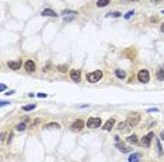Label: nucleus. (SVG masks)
<instances>
[{
  "instance_id": "7ed1b4c3",
  "label": "nucleus",
  "mask_w": 164,
  "mask_h": 162,
  "mask_svg": "<svg viewBox=\"0 0 164 162\" xmlns=\"http://www.w3.org/2000/svg\"><path fill=\"white\" fill-rule=\"evenodd\" d=\"M86 124L88 129H97L100 126H103V120H101V118H88Z\"/></svg>"
},
{
  "instance_id": "ea45409f",
  "label": "nucleus",
  "mask_w": 164,
  "mask_h": 162,
  "mask_svg": "<svg viewBox=\"0 0 164 162\" xmlns=\"http://www.w3.org/2000/svg\"><path fill=\"white\" fill-rule=\"evenodd\" d=\"M128 2H138V0H128Z\"/></svg>"
},
{
  "instance_id": "72a5a7b5",
  "label": "nucleus",
  "mask_w": 164,
  "mask_h": 162,
  "mask_svg": "<svg viewBox=\"0 0 164 162\" xmlns=\"http://www.w3.org/2000/svg\"><path fill=\"white\" fill-rule=\"evenodd\" d=\"M6 88H7V87H6L4 84H0V91H4Z\"/></svg>"
},
{
  "instance_id": "20e7f679",
  "label": "nucleus",
  "mask_w": 164,
  "mask_h": 162,
  "mask_svg": "<svg viewBox=\"0 0 164 162\" xmlns=\"http://www.w3.org/2000/svg\"><path fill=\"white\" fill-rule=\"evenodd\" d=\"M138 80L140 82H143V84H147L149 81H150V73H149V70H146V69L140 70L139 73H138Z\"/></svg>"
},
{
  "instance_id": "9b49d317",
  "label": "nucleus",
  "mask_w": 164,
  "mask_h": 162,
  "mask_svg": "<svg viewBox=\"0 0 164 162\" xmlns=\"http://www.w3.org/2000/svg\"><path fill=\"white\" fill-rule=\"evenodd\" d=\"M132 127L129 124H128V122H121L118 124V130L119 131H129Z\"/></svg>"
},
{
  "instance_id": "aec40b11",
  "label": "nucleus",
  "mask_w": 164,
  "mask_h": 162,
  "mask_svg": "<svg viewBox=\"0 0 164 162\" xmlns=\"http://www.w3.org/2000/svg\"><path fill=\"white\" fill-rule=\"evenodd\" d=\"M156 146H157V154H159V157H161L163 155V147H161V142L159 138H156Z\"/></svg>"
},
{
  "instance_id": "7c9ffc66",
  "label": "nucleus",
  "mask_w": 164,
  "mask_h": 162,
  "mask_svg": "<svg viewBox=\"0 0 164 162\" xmlns=\"http://www.w3.org/2000/svg\"><path fill=\"white\" fill-rule=\"evenodd\" d=\"M74 17H76V16H74ZM74 17H65L63 20H65V21H72V20H73V18H74Z\"/></svg>"
},
{
  "instance_id": "f3484780",
  "label": "nucleus",
  "mask_w": 164,
  "mask_h": 162,
  "mask_svg": "<svg viewBox=\"0 0 164 162\" xmlns=\"http://www.w3.org/2000/svg\"><path fill=\"white\" fill-rule=\"evenodd\" d=\"M156 77H157V80H159V81H164V64L161 66L159 70H157Z\"/></svg>"
},
{
  "instance_id": "f8f14e48",
  "label": "nucleus",
  "mask_w": 164,
  "mask_h": 162,
  "mask_svg": "<svg viewBox=\"0 0 164 162\" xmlns=\"http://www.w3.org/2000/svg\"><path fill=\"white\" fill-rule=\"evenodd\" d=\"M115 76L119 78V80H125L126 78V71L121 69H115Z\"/></svg>"
},
{
  "instance_id": "39448f33",
  "label": "nucleus",
  "mask_w": 164,
  "mask_h": 162,
  "mask_svg": "<svg viewBox=\"0 0 164 162\" xmlns=\"http://www.w3.org/2000/svg\"><path fill=\"white\" fill-rule=\"evenodd\" d=\"M83 127H84V122H83L82 119H77V120H74L73 123H72V126H70V129L73 130V131H80Z\"/></svg>"
},
{
  "instance_id": "4c0bfd02",
  "label": "nucleus",
  "mask_w": 164,
  "mask_h": 162,
  "mask_svg": "<svg viewBox=\"0 0 164 162\" xmlns=\"http://www.w3.org/2000/svg\"><path fill=\"white\" fill-rule=\"evenodd\" d=\"M29 120V118H28V116H25V118H24V120H23V122H25V123H27V122H28Z\"/></svg>"
},
{
  "instance_id": "c85d7f7f",
  "label": "nucleus",
  "mask_w": 164,
  "mask_h": 162,
  "mask_svg": "<svg viewBox=\"0 0 164 162\" xmlns=\"http://www.w3.org/2000/svg\"><path fill=\"white\" fill-rule=\"evenodd\" d=\"M10 102H7V101H2L0 102V106H6V105H8Z\"/></svg>"
},
{
  "instance_id": "9d476101",
  "label": "nucleus",
  "mask_w": 164,
  "mask_h": 162,
  "mask_svg": "<svg viewBox=\"0 0 164 162\" xmlns=\"http://www.w3.org/2000/svg\"><path fill=\"white\" fill-rule=\"evenodd\" d=\"M115 126V119L114 118H111V119H108L105 123H104V126H103V130L104 131H110L112 127Z\"/></svg>"
},
{
  "instance_id": "ddd939ff",
  "label": "nucleus",
  "mask_w": 164,
  "mask_h": 162,
  "mask_svg": "<svg viewBox=\"0 0 164 162\" xmlns=\"http://www.w3.org/2000/svg\"><path fill=\"white\" fill-rule=\"evenodd\" d=\"M140 157H142V155H140L139 152H133V154L129 155L128 161H129V162H139L140 161Z\"/></svg>"
},
{
  "instance_id": "412c9836",
  "label": "nucleus",
  "mask_w": 164,
  "mask_h": 162,
  "mask_svg": "<svg viewBox=\"0 0 164 162\" xmlns=\"http://www.w3.org/2000/svg\"><path fill=\"white\" fill-rule=\"evenodd\" d=\"M62 14H63V16H77V14H79V13L77 11H74V10H63V11H62Z\"/></svg>"
},
{
  "instance_id": "f704fd0d",
  "label": "nucleus",
  "mask_w": 164,
  "mask_h": 162,
  "mask_svg": "<svg viewBox=\"0 0 164 162\" xmlns=\"http://www.w3.org/2000/svg\"><path fill=\"white\" fill-rule=\"evenodd\" d=\"M39 122H41V120H39V119H35V120H34V123H32V124L35 126V124H38V123H39Z\"/></svg>"
},
{
  "instance_id": "bb28decb",
  "label": "nucleus",
  "mask_w": 164,
  "mask_h": 162,
  "mask_svg": "<svg viewBox=\"0 0 164 162\" xmlns=\"http://www.w3.org/2000/svg\"><path fill=\"white\" fill-rule=\"evenodd\" d=\"M13 137H14V136H13V133H10V134H8V138H7V142H8V144H10V142H11Z\"/></svg>"
},
{
  "instance_id": "6ab92c4d",
  "label": "nucleus",
  "mask_w": 164,
  "mask_h": 162,
  "mask_svg": "<svg viewBox=\"0 0 164 162\" xmlns=\"http://www.w3.org/2000/svg\"><path fill=\"white\" fill-rule=\"evenodd\" d=\"M110 3H111V0H97L95 6H97V7H105V6H108Z\"/></svg>"
},
{
  "instance_id": "dca6fc26",
  "label": "nucleus",
  "mask_w": 164,
  "mask_h": 162,
  "mask_svg": "<svg viewBox=\"0 0 164 162\" xmlns=\"http://www.w3.org/2000/svg\"><path fill=\"white\" fill-rule=\"evenodd\" d=\"M126 141L129 142V144H138V142H139V138H138L136 134H131V136L126 138Z\"/></svg>"
},
{
  "instance_id": "1a4fd4ad",
  "label": "nucleus",
  "mask_w": 164,
  "mask_h": 162,
  "mask_svg": "<svg viewBox=\"0 0 164 162\" xmlns=\"http://www.w3.org/2000/svg\"><path fill=\"white\" fill-rule=\"evenodd\" d=\"M153 137H154V133H149V134H146V136H144V137L142 138V144H143L144 147H150Z\"/></svg>"
},
{
  "instance_id": "a211bd4d",
  "label": "nucleus",
  "mask_w": 164,
  "mask_h": 162,
  "mask_svg": "<svg viewBox=\"0 0 164 162\" xmlns=\"http://www.w3.org/2000/svg\"><path fill=\"white\" fill-rule=\"evenodd\" d=\"M45 129H60V124L59 123H56V122H51V123H48L46 126H44Z\"/></svg>"
},
{
  "instance_id": "2eb2a0df",
  "label": "nucleus",
  "mask_w": 164,
  "mask_h": 162,
  "mask_svg": "<svg viewBox=\"0 0 164 162\" xmlns=\"http://www.w3.org/2000/svg\"><path fill=\"white\" fill-rule=\"evenodd\" d=\"M116 147H118V150L122 151V152H131V151H132V148H129V147H125L122 142H119V141H116Z\"/></svg>"
},
{
  "instance_id": "f257e3e1",
  "label": "nucleus",
  "mask_w": 164,
  "mask_h": 162,
  "mask_svg": "<svg viewBox=\"0 0 164 162\" xmlns=\"http://www.w3.org/2000/svg\"><path fill=\"white\" fill-rule=\"evenodd\" d=\"M101 78H103V71H101V70H94V71H91V73H87V76H86V80L88 81L90 84L98 82Z\"/></svg>"
},
{
  "instance_id": "4468645a",
  "label": "nucleus",
  "mask_w": 164,
  "mask_h": 162,
  "mask_svg": "<svg viewBox=\"0 0 164 162\" xmlns=\"http://www.w3.org/2000/svg\"><path fill=\"white\" fill-rule=\"evenodd\" d=\"M41 16H44V17H56L57 14L54 11V10H51V8H45V10L41 13Z\"/></svg>"
},
{
  "instance_id": "4be33fe9",
  "label": "nucleus",
  "mask_w": 164,
  "mask_h": 162,
  "mask_svg": "<svg viewBox=\"0 0 164 162\" xmlns=\"http://www.w3.org/2000/svg\"><path fill=\"white\" fill-rule=\"evenodd\" d=\"M25 127H27L25 122H21V123H18V124L16 126V130H17V131H24Z\"/></svg>"
},
{
  "instance_id": "2f4dec72",
  "label": "nucleus",
  "mask_w": 164,
  "mask_h": 162,
  "mask_svg": "<svg viewBox=\"0 0 164 162\" xmlns=\"http://www.w3.org/2000/svg\"><path fill=\"white\" fill-rule=\"evenodd\" d=\"M14 92H16L14 89H10V91H7V92H6V95H13Z\"/></svg>"
},
{
  "instance_id": "0eeeda50",
  "label": "nucleus",
  "mask_w": 164,
  "mask_h": 162,
  "mask_svg": "<svg viewBox=\"0 0 164 162\" xmlns=\"http://www.w3.org/2000/svg\"><path fill=\"white\" fill-rule=\"evenodd\" d=\"M70 78L74 82H79L82 80V71L80 70H70Z\"/></svg>"
},
{
  "instance_id": "473e14b6",
  "label": "nucleus",
  "mask_w": 164,
  "mask_h": 162,
  "mask_svg": "<svg viewBox=\"0 0 164 162\" xmlns=\"http://www.w3.org/2000/svg\"><path fill=\"white\" fill-rule=\"evenodd\" d=\"M150 21H152V22H157V21H159V18H157V17H152V18H150Z\"/></svg>"
},
{
  "instance_id": "393cba45",
  "label": "nucleus",
  "mask_w": 164,
  "mask_h": 162,
  "mask_svg": "<svg viewBox=\"0 0 164 162\" xmlns=\"http://www.w3.org/2000/svg\"><path fill=\"white\" fill-rule=\"evenodd\" d=\"M122 16V13H119V11H112V13H108V14H105V17H121Z\"/></svg>"
},
{
  "instance_id": "5701e85b",
  "label": "nucleus",
  "mask_w": 164,
  "mask_h": 162,
  "mask_svg": "<svg viewBox=\"0 0 164 162\" xmlns=\"http://www.w3.org/2000/svg\"><path fill=\"white\" fill-rule=\"evenodd\" d=\"M56 69L60 71V73H66L67 70H69V67H67V64H57Z\"/></svg>"
},
{
  "instance_id": "e433bc0d",
  "label": "nucleus",
  "mask_w": 164,
  "mask_h": 162,
  "mask_svg": "<svg viewBox=\"0 0 164 162\" xmlns=\"http://www.w3.org/2000/svg\"><path fill=\"white\" fill-rule=\"evenodd\" d=\"M160 138H161V140H164V131H161V133H160Z\"/></svg>"
},
{
  "instance_id": "a878e982",
  "label": "nucleus",
  "mask_w": 164,
  "mask_h": 162,
  "mask_svg": "<svg viewBox=\"0 0 164 162\" xmlns=\"http://www.w3.org/2000/svg\"><path fill=\"white\" fill-rule=\"evenodd\" d=\"M133 14H135V11H133V10H131V11H128L126 14L123 16V18H125V20H129V18H131V17L133 16Z\"/></svg>"
},
{
  "instance_id": "b1692460",
  "label": "nucleus",
  "mask_w": 164,
  "mask_h": 162,
  "mask_svg": "<svg viewBox=\"0 0 164 162\" xmlns=\"http://www.w3.org/2000/svg\"><path fill=\"white\" fill-rule=\"evenodd\" d=\"M35 108H37V105H25V106H23V108H21V109L24 110V112H29V110H34L35 109Z\"/></svg>"
},
{
  "instance_id": "c756f323",
  "label": "nucleus",
  "mask_w": 164,
  "mask_h": 162,
  "mask_svg": "<svg viewBox=\"0 0 164 162\" xmlns=\"http://www.w3.org/2000/svg\"><path fill=\"white\" fill-rule=\"evenodd\" d=\"M147 112H159V109L157 108H150V109H147Z\"/></svg>"
},
{
  "instance_id": "f03ea898",
  "label": "nucleus",
  "mask_w": 164,
  "mask_h": 162,
  "mask_svg": "<svg viewBox=\"0 0 164 162\" xmlns=\"http://www.w3.org/2000/svg\"><path fill=\"white\" fill-rule=\"evenodd\" d=\"M126 122L131 127H136V126L140 123V115L139 113H131L129 116H128Z\"/></svg>"
},
{
  "instance_id": "cd10ccee",
  "label": "nucleus",
  "mask_w": 164,
  "mask_h": 162,
  "mask_svg": "<svg viewBox=\"0 0 164 162\" xmlns=\"http://www.w3.org/2000/svg\"><path fill=\"white\" fill-rule=\"evenodd\" d=\"M37 97H38V98H46V94H44V92H39V94H38V95H37Z\"/></svg>"
},
{
  "instance_id": "423d86ee",
  "label": "nucleus",
  "mask_w": 164,
  "mask_h": 162,
  "mask_svg": "<svg viewBox=\"0 0 164 162\" xmlns=\"http://www.w3.org/2000/svg\"><path fill=\"white\" fill-rule=\"evenodd\" d=\"M24 69L28 71V73H34L35 69H37V64H35V62L34 60H27L24 63Z\"/></svg>"
},
{
  "instance_id": "58836bf2",
  "label": "nucleus",
  "mask_w": 164,
  "mask_h": 162,
  "mask_svg": "<svg viewBox=\"0 0 164 162\" xmlns=\"http://www.w3.org/2000/svg\"><path fill=\"white\" fill-rule=\"evenodd\" d=\"M150 2H152V3H159L160 0H150Z\"/></svg>"
},
{
  "instance_id": "a19ab883",
  "label": "nucleus",
  "mask_w": 164,
  "mask_h": 162,
  "mask_svg": "<svg viewBox=\"0 0 164 162\" xmlns=\"http://www.w3.org/2000/svg\"><path fill=\"white\" fill-rule=\"evenodd\" d=\"M161 13H163V14H164V10H163V11H161Z\"/></svg>"
},
{
  "instance_id": "c9c22d12",
  "label": "nucleus",
  "mask_w": 164,
  "mask_h": 162,
  "mask_svg": "<svg viewBox=\"0 0 164 162\" xmlns=\"http://www.w3.org/2000/svg\"><path fill=\"white\" fill-rule=\"evenodd\" d=\"M160 31H161V32H163V34H164V22H163V24H161V25H160Z\"/></svg>"
},
{
  "instance_id": "6e6552de",
  "label": "nucleus",
  "mask_w": 164,
  "mask_h": 162,
  "mask_svg": "<svg viewBox=\"0 0 164 162\" xmlns=\"http://www.w3.org/2000/svg\"><path fill=\"white\" fill-rule=\"evenodd\" d=\"M21 64H23V62H21V59H18V60L8 62V63H7L8 69H11V70H20V69H21Z\"/></svg>"
}]
</instances>
